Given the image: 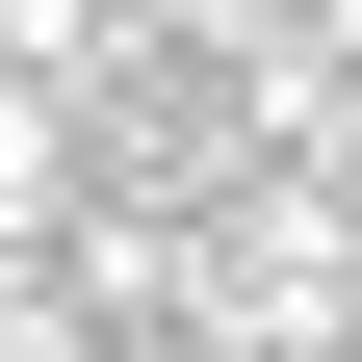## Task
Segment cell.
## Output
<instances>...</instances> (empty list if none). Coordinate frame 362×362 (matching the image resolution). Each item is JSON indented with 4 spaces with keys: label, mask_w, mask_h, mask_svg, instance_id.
<instances>
[{
    "label": "cell",
    "mask_w": 362,
    "mask_h": 362,
    "mask_svg": "<svg viewBox=\"0 0 362 362\" xmlns=\"http://www.w3.org/2000/svg\"><path fill=\"white\" fill-rule=\"evenodd\" d=\"M52 207H78V104L0 52V233H52Z\"/></svg>",
    "instance_id": "obj_1"
},
{
    "label": "cell",
    "mask_w": 362,
    "mask_h": 362,
    "mask_svg": "<svg viewBox=\"0 0 362 362\" xmlns=\"http://www.w3.org/2000/svg\"><path fill=\"white\" fill-rule=\"evenodd\" d=\"M156 26H181V52H259V26H285V0H156Z\"/></svg>",
    "instance_id": "obj_3"
},
{
    "label": "cell",
    "mask_w": 362,
    "mask_h": 362,
    "mask_svg": "<svg viewBox=\"0 0 362 362\" xmlns=\"http://www.w3.org/2000/svg\"><path fill=\"white\" fill-rule=\"evenodd\" d=\"M78 362H181V337H104V310H78Z\"/></svg>",
    "instance_id": "obj_5"
},
{
    "label": "cell",
    "mask_w": 362,
    "mask_h": 362,
    "mask_svg": "<svg viewBox=\"0 0 362 362\" xmlns=\"http://www.w3.org/2000/svg\"><path fill=\"white\" fill-rule=\"evenodd\" d=\"M0 362H78V285H52V233H0Z\"/></svg>",
    "instance_id": "obj_2"
},
{
    "label": "cell",
    "mask_w": 362,
    "mask_h": 362,
    "mask_svg": "<svg viewBox=\"0 0 362 362\" xmlns=\"http://www.w3.org/2000/svg\"><path fill=\"white\" fill-rule=\"evenodd\" d=\"M285 26H310V52H337V78H362V0H285Z\"/></svg>",
    "instance_id": "obj_4"
}]
</instances>
